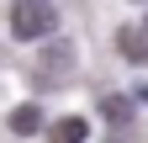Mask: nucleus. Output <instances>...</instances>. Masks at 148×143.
<instances>
[{
    "mask_svg": "<svg viewBox=\"0 0 148 143\" xmlns=\"http://www.w3.org/2000/svg\"><path fill=\"white\" fill-rule=\"evenodd\" d=\"M53 27H58V11L42 6V0H21V6L11 11V32L21 43H37V37H53Z\"/></svg>",
    "mask_w": 148,
    "mask_h": 143,
    "instance_id": "1",
    "label": "nucleus"
},
{
    "mask_svg": "<svg viewBox=\"0 0 148 143\" xmlns=\"http://www.w3.org/2000/svg\"><path fill=\"white\" fill-rule=\"evenodd\" d=\"M69 69H74V53H69V48H48L42 64H37V85H64Z\"/></svg>",
    "mask_w": 148,
    "mask_h": 143,
    "instance_id": "2",
    "label": "nucleus"
},
{
    "mask_svg": "<svg viewBox=\"0 0 148 143\" xmlns=\"http://www.w3.org/2000/svg\"><path fill=\"white\" fill-rule=\"evenodd\" d=\"M85 138H90V122L85 117H58L48 127V143H85Z\"/></svg>",
    "mask_w": 148,
    "mask_h": 143,
    "instance_id": "3",
    "label": "nucleus"
},
{
    "mask_svg": "<svg viewBox=\"0 0 148 143\" xmlns=\"http://www.w3.org/2000/svg\"><path fill=\"white\" fill-rule=\"evenodd\" d=\"M116 37H122V58H132V64H148V32L127 27V32H116Z\"/></svg>",
    "mask_w": 148,
    "mask_h": 143,
    "instance_id": "4",
    "label": "nucleus"
},
{
    "mask_svg": "<svg viewBox=\"0 0 148 143\" xmlns=\"http://www.w3.org/2000/svg\"><path fill=\"white\" fill-rule=\"evenodd\" d=\"M37 127H42V111H37V106L27 101V106H16V111H11V133H37Z\"/></svg>",
    "mask_w": 148,
    "mask_h": 143,
    "instance_id": "5",
    "label": "nucleus"
},
{
    "mask_svg": "<svg viewBox=\"0 0 148 143\" xmlns=\"http://www.w3.org/2000/svg\"><path fill=\"white\" fill-rule=\"evenodd\" d=\"M101 117L106 122H132V101L127 96H101Z\"/></svg>",
    "mask_w": 148,
    "mask_h": 143,
    "instance_id": "6",
    "label": "nucleus"
},
{
    "mask_svg": "<svg viewBox=\"0 0 148 143\" xmlns=\"http://www.w3.org/2000/svg\"><path fill=\"white\" fill-rule=\"evenodd\" d=\"M138 101H143V106H148V85H138Z\"/></svg>",
    "mask_w": 148,
    "mask_h": 143,
    "instance_id": "7",
    "label": "nucleus"
}]
</instances>
